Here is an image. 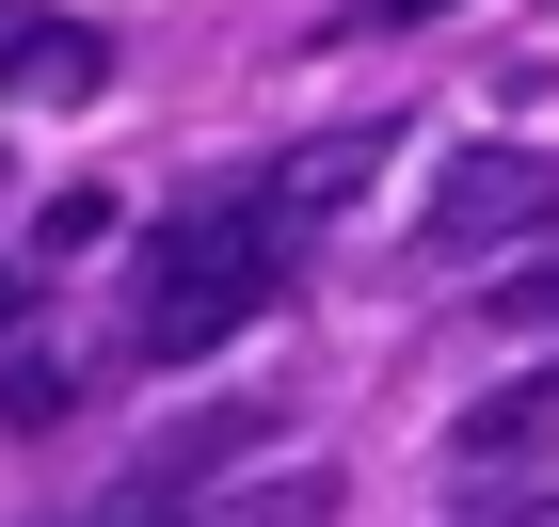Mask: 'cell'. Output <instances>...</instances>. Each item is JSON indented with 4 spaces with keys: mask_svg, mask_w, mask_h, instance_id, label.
Masks as SVG:
<instances>
[{
    "mask_svg": "<svg viewBox=\"0 0 559 527\" xmlns=\"http://www.w3.org/2000/svg\"><path fill=\"white\" fill-rule=\"evenodd\" d=\"M16 304H33V288H16V272H0V320H16Z\"/></svg>",
    "mask_w": 559,
    "mask_h": 527,
    "instance_id": "8fae6325",
    "label": "cell"
},
{
    "mask_svg": "<svg viewBox=\"0 0 559 527\" xmlns=\"http://www.w3.org/2000/svg\"><path fill=\"white\" fill-rule=\"evenodd\" d=\"M544 447H559V368H527V384H496L464 432H448V464H464V480H496V464H544Z\"/></svg>",
    "mask_w": 559,
    "mask_h": 527,
    "instance_id": "5b68a950",
    "label": "cell"
},
{
    "mask_svg": "<svg viewBox=\"0 0 559 527\" xmlns=\"http://www.w3.org/2000/svg\"><path fill=\"white\" fill-rule=\"evenodd\" d=\"M512 527H559V495H544V512H512Z\"/></svg>",
    "mask_w": 559,
    "mask_h": 527,
    "instance_id": "7c38bea8",
    "label": "cell"
},
{
    "mask_svg": "<svg viewBox=\"0 0 559 527\" xmlns=\"http://www.w3.org/2000/svg\"><path fill=\"white\" fill-rule=\"evenodd\" d=\"M431 16H464V0H336V33H431Z\"/></svg>",
    "mask_w": 559,
    "mask_h": 527,
    "instance_id": "30bf717a",
    "label": "cell"
},
{
    "mask_svg": "<svg viewBox=\"0 0 559 527\" xmlns=\"http://www.w3.org/2000/svg\"><path fill=\"white\" fill-rule=\"evenodd\" d=\"M81 240H112V192H48V208H33V256H81Z\"/></svg>",
    "mask_w": 559,
    "mask_h": 527,
    "instance_id": "52a82bcc",
    "label": "cell"
},
{
    "mask_svg": "<svg viewBox=\"0 0 559 527\" xmlns=\"http://www.w3.org/2000/svg\"><path fill=\"white\" fill-rule=\"evenodd\" d=\"M527 224H559V160L496 144V160H464L448 192H431V256H496V240H527Z\"/></svg>",
    "mask_w": 559,
    "mask_h": 527,
    "instance_id": "7a4b0ae2",
    "label": "cell"
},
{
    "mask_svg": "<svg viewBox=\"0 0 559 527\" xmlns=\"http://www.w3.org/2000/svg\"><path fill=\"white\" fill-rule=\"evenodd\" d=\"M129 527H144V512H129Z\"/></svg>",
    "mask_w": 559,
    "mask_h": 527,
    "instance_id": "4fadbf2b",
    "label": "cell"
},
{
    "mask_svg": "<svg viewBox=\"0 0 559 527\" xmlns=\"http://www.w3.org/2000/svg\"><path fill=\"white\" fill-rule=\"evenodd\" d=\"M64 399H81V384H64V368H48V351H16V384H0V416H16V432H48V416H64Z\"/></svg>",
    "mask_w": 559,
    "mask_h": 527,
    "instance_id": "9c48e42d",
    "label": "cell"
},
{
    "mask_svg": "<svg viewBox=\"0 0 559 527\" xmlns=\"http://www.w3.org/2000/svg\"><path fill=\"white\" fill-rule=\"evenodd\" d=\"M288 256H304V224L272 208V176H240V192H209V208H176L160 240H144L129 351H144V368H192V351H224L240 320H272V304H288Z\"/></svg>",
    "mask_w": 559,
    "mask_h": 527,
    "instance_id": "6da1fadb",
    "label": "cell"
},
{
    "mask_svg": "<svg viewBox=\"0 0 559 527\" xmlns=\"http://www.w3.org/2000/svg\"><path fill=\"white\" fill-rule=\"evenodd\" d=\"M336 512H352L336 464H257L240 495H209V527H336Z\"/></svg>",
    "mask_w": 559,
    "mask_h": 527,
    "instance_id": "8992f818",
    "label": "cell"
},
{
    "mask_svg": "<svg viewBox=\"0 0 559 527\" xmlns=\"http://www.w3.org/2000/svg\"><path fill=\"white\" fill-rule=\"evenodd\" d=\"M368 176H384V129H320V144H288V160H272V208H288L304 240H320V224H336L352 192H368Z\"/></svg>",
    "mask_w": 559,
    "mask_h": 527,
    "instance_id": "277c9868",
    "label": "cell"
},
{
    "mask_svg": "<svg viewBox=\"0 0 559 527\" xmlns=\"http://www.w3.org/2000/svg\"><path fill=\"white\" fill-rule=\"evenodd\" d=\"M96 81H112V48H96L81 16H33V0H0V96H33V112H81Z\"/></svg>",
    "mask_w": 559,
    "mask_h": 527,
    "instance_id": "3957f363",
    "label": "cell"
},
{
    "mask_svg": "<svg viewBox=\"0 0 559 527\" xmlns=\"http://www.w3.org/2000/svg\"><path fill=\"white\" fill-rule=\"evenodd\" d=\"M479 304H496V320H544V336H559V256H512Z\"/></svg>",
    "mask_w": 559,
    "mask_h": 527,
    "instance_id": "ba28073f",
    "label": "cell"
}]
</instances>
